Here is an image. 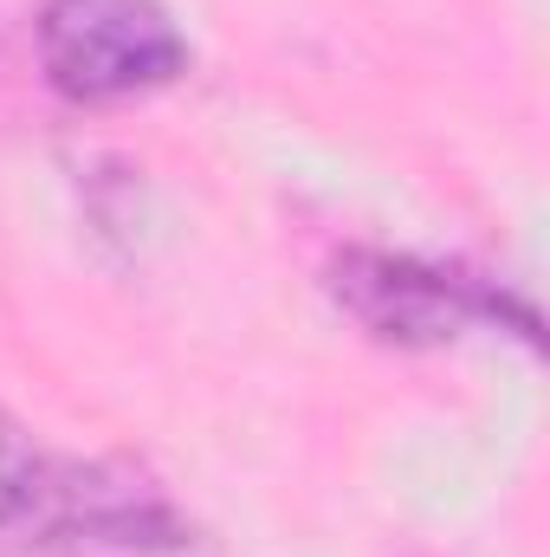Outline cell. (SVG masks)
I'll return each mask as SVG.
<instances>
[{
    "mask_svg": "<svg viewBox=\"0 0 550 557\" xmlns=\"http://www.w3.org/2000/svg\"><path fill=\"white\" fill-rule=\"evenodd\" d=\"M39 65L72 104H124L188 72V39L162 0H46Z\"/></svg>",
    "mask_w": 550,
    "mask_h": 557,
    "instance_id": "obj_1",
    "label": "cell"
},
{
    "mask_svg": "<svg viewBox=\"0 0 550 557\" xmlns=\"http://www.w3.org/2000/svg\"><path fill=\"white\" fill-rule=\"evenodd\" d=\"M330 298L383 344H409L434 350L453 344L473 324H492L505 311V298L479 278L453 273V267H427L409 253H376V247H350L330 260Z\"/></svg>",
    "mask_w": 550,
    "mask_h": 557,
    "instance_id": "obj_2",
    "label": "cell"
},
{
    "mask_svg": "<svg viewBox=\"0 0 550 557\" xmlns=\"http://www.w3.org/2000/svg\"><path fill=\"white\" fill-rule=\"evenodd\" d=\"M65 460L46 454L20 421L0 409V539L7 545H39L46 519H52V493H59Z\"/></svg>",
    "mask_w": 550,
    "mask_h": 557,
    "instance_id": "obj_3",
    "label": "cell"
}]
</instances>
